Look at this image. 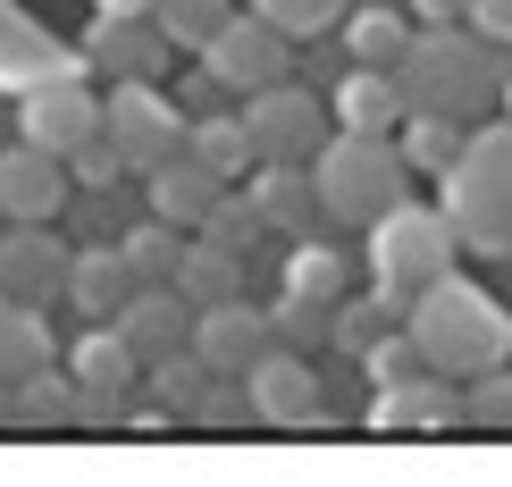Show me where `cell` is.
Listing matches in <instances>:
<instances>
[{"label":"cell","mask_w":512,"mask_h":487,"mask_svg":"<svg viewBox=\"0 0 512 487\" xmlns=\"http://www.w3.org/2000/svg\"><path fill=\"white\" fill-rule=\"evenodd\" d=\"M395 84L412 110H437V118H487L504 110V42H487L471 17H454V26H412L395 59Z\"/></svg>","instance_id":"cell-1"},{"label":"cell","mask_w":512,"mask_h":487,"mask_svg":"<svg viewBox=\"0 0 512 487\" xmlns=\"http://www.w3.org/2000/svg\"><path fill=\"white\" fill-rule=\"evenodd\" d=\"M403 328H412V345H420V362L445 370V378H479V370H496L512 362V320H504V303L496 294H479L471 278H429L403 303Z\"/></svg>","instance_id":"cell-2"},{"label":"cell","mask_w":512,"mask_h":487,"mask_svg":"<svg viewBox=\"0 0 512 487\" xmlns=\"http://www.w3.org/2000/svg\"><path fill=\"white\" fill-rule=\"evenodd\" d=\"M311 185H319V210H328L336 227H370L378 210H395L412 194V160H403L395 135H353V126H336L311 152Z\"/></svg>","instance_id":"cell-3"},{"label":"cell","mask_w":512,"mask_h":487,"mask_svg":"<svg viewBox=\"0 0 512 487\" xmlns=\"http://www.w3.org/2000/svg\"><path fill=\"white\" fill-rule=\"evenodd\" d=\"M437 202L471 252H512V118L462 135L454 168L437 177Z\"/></svg>","instance_id":"cell-4"},{"label":"cell","mask_w":512,"mask_h":487,"mask_svg":"<svg viewBox=\"0 0 512 487\" xmlns=\"http://www.w3.org/2000/svg\"><path fill=\"white\" fill-rule=\"evenodd\" d=\"M462 227L445 219V202H420V194H403L395 210H378L370 219V278L395 294V303H412L429 278H445V269L462 261Z\"/></svg>","instance_id":"cell-5"},{"label":"cell","mask_w":512,"mask_h":487,"mask_svg":"<svg viewBox=\"0 0 512 487\" xmlns=\"http://www.w3.org/2000/svg\"><path fill=\"white\" fill-rule=\"evenodd\" d=\"M101 135H110L118 160L143 177V168H160L168 152H185V101L160 93L152 76H126V84H110V101H101Z\"/></svg>","instance_id":"cell-6"},{"label":"cell","mask_w":512,"mask_h":487,"mask_svg":"<svg viewBox=\"0 0 512 487\" xmlns=\"http://www.w3.org/2000/svg\"><path fill=\"white\" fill-rule=\"evenodd\" d=\"M68 378H76V420H84V429H118L126 395L143 387V353L126 345L110 320H93L68 345Z\"/></svg>","instance_id":"cell-7"},{"label":"cell","mask_w":512,"mask_h":487,"mask_svg":"<svg viewBox=\"0 0 512 487\" xmlns=\"http://www.w3.org/2000/svg\"><path fill=\"white\" fill-rule=\"evenodd\" d=\"M17 135L42 143V152H59V160H68L76 143L101 135V101L84 93V59H59V68H42L26 84V101H17Z\"/></svg>","instance_id":"cell-8"},{"label":"cell","mask_w":512,"mask_h":487,"mask_svg":"<svg viewBox=\"0 0 512 487\" xmlns=\"http://www.w3.org/2000/svg\"><path fill=\"white\" fill-rule=\"evenodd\" d=\"M194 59L227 84V101H244V93H261V84H277V76L294 68V34H277L261 9H244V17H227Z\"/></svg>","instance_id":"cell-9"},{"label":"cell","mask_w":512,"mask_h":487,"mask_svg":"<svg viewBox=\"0 0 512 487\" xmlns=\"http://www.w3.org/2000/svg\"><path fill=\"white\" fill-rule=\"evenodd\" d=\"M68 261H76V244L59 236V219H0V294L9 303L51 311L68 294Z\"/></svg>","instance_id":"cell-10"},{"label":"cell","mask_w":512,"mask_h":487,"mask_svg":"<svg viewBox=\"0 0 512 487\" xmlns=\"http://www.w3.org/2000/svg\"><path fill=\"white\" fill-rule=\"evenodd\" d=\"M244 126H252V143H261V160H311L319 143L336 135V118L311 101V84H294V76H277L261 84V93H244L236 101Z\"/></svg>","instance_id":"cell-11"},{"label":"cell","mask_w":512,"mask_h":487,"mask_svg":"<svg viewBox=\"0 0 512 487\" xmlns=\"http://www.w3.org/2000/svg\"><path fill=\"white\" fill-rule=\"evenodd\" d=\"M244 395H252V420H261V429H319V420H328L319 370H311V353H294V345H269L261 362L244 370Z\"/></svg>","instance_id":"cell-12"},{"label":"cell","mask_w":512,"mask_h":487,"mask_svg":"<svg viewBox=\"0 0 512 487\" xmlns=\"http://www.w3.org/2000/svg\"><path fill=\"white\" fill-rule=\"evenodd\" d=\"M68 202H76V177L59 152H42L26 135L0 152V219H59Z\"/></svg>","instance_id":"cell-13"},{"label":"cell","mask_w":512,"mask_h":487,"mask_svg":"<svg viewBox=\"0 0 512 487\" xmlns=\"http://www.w3.org/2000/svg\"><path fill=\"white\" fill-rule=\"evenodd\" d=\"M269 345H277V336H269V311L244 303V294H227V303H202V311H194V353H202L219 378H244Z\"/></svg>","instance_id":"cell-14"},{"label":"cell","mask_w":512,"mask_h":487,"mask_svg":"<svg viewBox=\"0 0 512 487\" xmlns=\"http://www.w3.org/2000/svg\"><path fill=\"white\" fill-rule=\"evenodd\" d=\"M110 328L143 353V370H152L160 353L194 345V294H185V286H135V294L118 303V320H110Z\"/></svg>","instance_id":"cell-15"},{"label":"cell","mask_w":512,"mask_h":487,"mask_svg":"<svg viewBox=\"0 0 512 487\" xmlns=\"http://www.w3.org/2000/svg\"><path fill=\"white\" fill-rule=\"evenodd\" d=\"M219 194H227V177L210 160H194V152H168L160 168H143V210H160L177 227H202L219 210Z\"/></svg>","instance_id":"cell-16"},{"label":"cell","mask_w":512,"mask_h":487,"mask_svg":"<svg viewBox=\"0 0 512 487\" xmlns=\"http://www.w3.org/2000/svg\"><path fill=\"white\" fill-rule=\"evenodd\" d=\"M168 51H177V42H168L152 17H93V34H84V59H93L110 84H126V76H160Z\"/></svg>","instance_id":"cell-17"},{"label":"cell","mask_w":512,"mask_h":487,"mask_svg":"<svg viewBox=\"0 0 512 487\" xmlns=\"http://www.w3.org/2000/svg\"><path fill=\"white\" fill-rule=\"evenodd\" d=\"M244 194L269 219V236H303L311 219H328V210H319V185H311V160H261L244 177Z\"/></svg>","instance_id":"cell-18"},{"label":"cell","mask_w":512,"mask_h":487,"mask_svg":"<svg viewBox=\"0 0 512 487\" xmlns=\"http://www.w3.org/2000/svg\"><path fill=\"white\" fill-rule=\"evenodd\" d=\"M135 294V269H126V252L118 244H76V261H68V294L59 303L76 311V320H118V303Z\"/></svg>","instance_id":"cell-19"},{"label":"cell","mask_w":512,"mask_h":487,"mask_svg":"<svg viewBox=\"0 0 512 487\" xmlns=\"http://www.w3.org/2000/svg\"><path fill=\"white\" fill-rule=\"evenodd\" d=\"M462 395L445 387V370H420L403 387H370V429H454Z\"/></svg>","instance_id":"cell-20"},{"label":"cell","mask_w":512,"mask_h":487,"mask_svg":"<svg viewBox=\"0 0 512 487\" xmlns=\"http://www.w3.org/2000/svg\"><path fill=\"white\" fill-rule=\"evenodd\" d=\"M403 110H412V101H403L395 68H345V84H336V101H328V118L353 126V135H395Z\"/></svg>","instance_id":"cell-21"},{"label":"cell","mask_w":512,"mask_h":487,"mask_svg":"<svg viewBox=\"0 0 512 487\" xmlns=\"http://www.w3.org/2000/svg\"><path fill=\"white\" fill-rule=\"evenodd\" d=\"M185 236H194V227H177V219H160V210H143V219H126V227H118L110 244L126 252V269H135V286H177Z\"/></svg>","instance_id":"cell-22"},{"label":"cell","mask_w":512,"mask_h":487,"mask_svg":"<svg viewBox=\"0 0 512 487\" xmlns=\"http://www.w3.org/2000/svg\"><path fill=\"white\" fill-rule=\"evenodd\" d=\"M185 152H194V160H210L227 185H244L252 168H261V143H252L244 110H202V118H185Z\"/></svg>","instance_id":"cell-23"},{"label":"cell","mask_w":512,"mask_h":487,"mask_svg":"<svg viewBox=\"0 0 512 487\" xmlns=\"http://www.w3.org/2000/svg\"><path fill=\"white\" fill-rule=\"evenodd\" d=\"M177 286L194 294V311H202V303H227V294H244V244H227V236H210V227H194V236H185V261H177Z\"/></svg>","instance_id":"cell-24"},{"label":"cell","mask_w":512,"mask_h":487,"mask_svg":"<svg viewBox=\"0 0 512 487\" xmlns=\"http://www.w3.org/2000/svg\"><path fill=\"white\" fill-rule=\"evenodd\" d=\"M387 328H403V303H395L378 278H370V294H336V303H328V345L353 353V362H361V353H370Z\"/></svg>","instance_id":"cell-25"},{"label":"cell","mask_w":512,"mask_h":487,"mask_svg":"<svg viewBox=\"0 0 512 487\" xmlns=\"http://www.w3.org/2000/svg\"><path fill=\"white\" fill-rule=\"evenodd\" d=\"M9 395H17L9 429H68V420H76V378H68V362H42V370H26V378H9Z\"/></svg>","instance_id":"cell-26"},{"label":"cell","mask_w":512,"mask_h":487,"mask_svg":"<svg viewBox=\"0 0 512 487\" xmlns=\"http://www.w3.org/2000/svg\"><path fill=\"white\" fill-rule=\"evenodd\" d=\"M403 42H412V17H403V9H387V0L345 9V59H353V68H395Z\"/></svg>","instance_id":"cell-27"},{"label":"cell","mask_w":512,"mask_h":487,"mask_svg":"<svg viewBox=\"0 0 512 487\" xmlns=\"http://www.w3.org/2000/svg\"><path fill=\"white\" fill-rule=\"evenodd\" d=\"M42 362H59L42 303H9V294H0V378H26V370H42Z\"/></svg>","instance_id":"cell-28"},{"label":"cell","mask_w":512,"mask_h":487,"mask_svg":"<svg viewBox=\"0 0 512 487\" xmlns=\"http://www.w3.org/2000/svg\"><path fill=\"white\" fill-rule=\"evenodd\" d=\"M345 252L336 244H319V236H294V252L286 261H277V286L286 294H303V303H336V294H345Z\"/></svg>","instance_id":"cell-29"},{"label":"cell","mask_w":512,"mask_h":487,"mask_svg":"<svg viewBox=\"0 0 512 487\" xmlns=\"http://www.w3.org/2000/svg\"><path fill=\"white\" fill-rule=\"evenodd\" d=\"M462 135H471V126H462V118H437V110H403V126H395V143H403V160H412V177H445V168H454V152H462Z\"/></svg>","instance_id":"cell-30"},{"label":"cell","mask_w":512,"mask_h":487,"mask_svg":"<svg viewBox=\"0 0 512 487\" xmlns=\"http://www.w3.org/2000/svg\"><path fill=\"white\" fill-rule=\"evenodd\" d=\"M210 378H219V370H210L194 345H177V353H160V362L143 370V387H152V404H168L177 420H194V404L210 395Z\"/></svg>","instance_id":"cell-31"},{"label":"cell","mask_w":512,"mask_h":487,"mask_svg":"<svg viewBox=\"0 0 512 487\" xmlns=\"http://www.w3.org/2000/svg\"><path fill=\"white\" fill-rule=\"evenodd\" d=\"M227 17H236V0H152V26L177 42V51H202Z\"/></svg>","instance_id":"cell-32"},{"label":"cell","mask_w":512,"mask_h":487,"mask_svg":"<svg viewBox=\"0 0 512 487\" xmlns=\"http://www.w3.org/2000/svg\"><path fill=\"white\" fill-rule=\"evenodd\" d=\"M269 336H277V345H294V353H319V345H328V303H303V294L277 286V303H269Z\"/></svg>","instance_id":"cell-33"},{"label":"cell","mask_w":512,"mask_h":487,"mask_svg":"<svg viewBox=\"0 0 512 487\" xmlns=\"http://www.w3.org/2000/svg\"><path fill=\"white\" fill-rule=\"evenodd\" d=\"M252 9L269 17L277 34H294V42H311V34H328V26H345V9L353 0H252Z\"/></svg>","instance_id":"cell-34"},{"label":"cell","mask_w":512,"mask_h":487,"mask_svg":"<svg viewBox=\"0 0 512 487\" xmlns=\"http://www.w3.org/2000/svg\"><path fill=\"white\" fill-rule=\"evenodd\" d=\"M420 370H429V362H420L412 328H387L370 353H361V378H370V387H403V378H420Z\"/></svg>","instance_id":"cell-35"},{"label":"cell","mask_w":512,"mask_h":487,"mask_svg":"<svg viewBox=\"0 0 512 487\" xmlns=\"http://www.w3.org/2000/svg\"><path fill=\"white\" fill-rule=\"evenodd\" d=\"M462 420H471V429H512V362H496V370H479V378H471V395H462Z\"/></svg>","instance_id":"cell-36"},{"label":"cell","mask_w":512,"mask_h":487,"mask_svg":"<svg viewBox=\"0 0 512 487\" xmlns=\"http://www.w3.org/2000/svg\"><path fill=\"white\" fill-rule=\"evenodd\" d=\"M202 227H210V236H227V244H244V252H252V244L269 236V219L252 210V194H244V202H227V194H219V210H210Z\"/></svg>","instance_id":"cell-37"},{"label":"cell","mask_w":512,"mask_h":487,"mask_svg":"<svg viewBox=\"0 0 512 487\" xmlns=\"http://www.w3.org/2000/svg\"><path fill=\"white\" fill-rule=\"evenodd\" d=\"M462 17H471V26H479L487 42H504V51H512V0H471Z\"/></svg>","instance_id":"cell-38"},{"label":"cell","mask_w":512,"mask_h":487,"mask_svg":"<svg viewBox=\"0 0 512 487\" xmlns=\"http://www.w3.org/2000/svg\"><path fill=\"white\" fill-rule=\"evenodd\" d=\"M403 9H412V17H420V26H454V17H462V9H471V0H403Z\"/></svg>","instance_id":"cell-39"},{"label":"cell","mask_w":512,"mask_h":487,"mask_svg":"<svg viewBox=\"0 0 512 487\" xmlns=\"http://www.w3.org/2000/svg\"><path fill=\"white\" fill-rule=\"evenodd\" d=\"M93 17H152V0H93Z\"/></svg>","instance_id":"cell-40"},{"label":"cell","mask_w":512,"mask_h":487,"mask_svg":"<svg viewBox=\"0 0 512 487\" xmlns=\"http://www.w3.org/2000/svg\"><path fill=\"white\" fill-rule=\"evenodd\" d=\"M9 412H17V395H9V378H0V429H9Z\"/></svg>","instance_id":"cell-41"},{"label":"cell","mask_w":512,"mask_h":487,"mask_svg":"<svg viewBox=\"0 0 512 487\" xmlns=\"http://www.w3.org/2000/svg\"><path fill=\"white\" fill-rule=\"evenodd\" d=\"M504 118H512V76H504Z\"/></svg>","instance_id":"cell-42"}]
</instances>
